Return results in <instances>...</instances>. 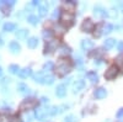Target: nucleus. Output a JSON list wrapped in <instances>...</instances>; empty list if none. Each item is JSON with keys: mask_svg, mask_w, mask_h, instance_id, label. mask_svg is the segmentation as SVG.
<instances>
[{"mask_svg": "<svg viewBox=\"0 0 123 122\" xmlns=\"http://www.w3.org/2000/svg\"><path fill=\"white\" fill-rule=\"evenodd\" d=\"M70 68H71V63H70V60L68 58H60L58 60V63L55 65V72L60 77H63L67 73L70 72Z\"/></svg>", "mask_w": 123, "mask_h": 122, "instance_id": "1", "label": "nucleus"}, {"mask_svg": "<svg viewBox=\"0 0 123 122\" xmlns=\"http://www.w3.org/2000/svg\"><path fill=\"white\" fill-rule=\"evenodd\" d=\"M74 22V14L69 11H63L60 15V24L64 27H70Z\"/></svg>", "mask_w": 123, "mask_h": 122, "instance_id": "2", "label": "nucleus"}, {"mask_svg": "<svg viewBox=\"0 0 123 122\" xmlns=\"http://www.w3.org/2000/svg\"><path fill=\"white\" fill-rule=\"evenodd\" d=\"M37 106V99L30 97V99H25L21 104H20V110L21 111H28L31 109H35Z\"/></svg>", "mask_w": 123, "mask_h": 122, "instance_id": "3", "label": "nucleus"}, {"mask_svg": "<svg viewBox=\"0 0 123 122\" xmlns=\"http://www.w3.org/2000/svg\"><path fill=\"white\" fill-rule=\"evenodd\" d=\"M80 28H81V31H83V32L91 33V32L95 30V24L92 22L91 19H85L84 21H83V24H81Z\"/></svg>", "mask_w": 123, "mask_h": 122, "instance_id": "4", "label": "nucleus"}, {"mask_svg": "<svg viewBox=\"0 0 123 122\" xmlns=\"http://www.w3.org/2000/svg\"><path fill=\"white\" fill-rule=\"evenodd\" d=\"M117 75H118V67H117L116 64L108 67V69L106 70V73H105V78H106L107 80H112V79H115Z\"/></svg>", "mask_w": 123, "mask_h": 122, "instance_id": "5", "label": "nucleus"}, {"mask_svg": "<svg viewBox=\"0 0 123 122\" xmlns=\"http://www.w3.org/2000/svg\"><path fill=\"white\" fill-rule=\"evenodd\" d=\"M47 115H48V111L44 110L43 107H37L35 110V116L37 120H44Z\"/></svg>", "mask_w": 123, "mask_h": 122, "instance_id": "6", "label": "nucleus"}, {"mask_svg": "<svg viewBox=\"0 0 123 122\" xmlns=\"http://www.w3.org/2000/svg\"><path fill=\"white\" fill-rule=\"evenodd\" d=\"M55 47H57V42H54V41H47L46 46H44V54L52 53L53 51H55Z\"/></svg>", "mask_w": 123, "mask_h": 122, "instance_id": "7", "label": "nucleus"}, {"mask_svg": "<svg viewBox=\"0 0 123 122\" xmlns=\"http://www.w3.org/2000/svg\"><path fill=\"white\" fill-rule=\"evenodd\" d=\"M94 14H95L96 16H101V17H105V16H107V15H108L107 10H106L105 7L100 6V5H97V6H95V7H94Z\"/></svg>", "mask_w": 123, "mask_h": 122, "instance_id": "8", "label": "nucleus"}, {"mask_svg": "<svg viewBox=\"0 0 123 122\" xmlns=\"http://www.w3.org/2000/svg\"><path fill=\"white\" fill-rule=\"evenodd\" d=\"M55 95H57L58 97H64V96L67 95V88H65L64 84H59V85L57 86V89H55Z\"/></svg>", "mask_w": 123, "mask_h": 122, "instance_id": "9", "label": "nucleus"}, {"mask_svg": "<svg viewBox=\"0 0 123 122\" xmlns=\"http://www.w3.org/2000/svg\"><path fill=\"white\" fill-rule=\"evenodd\" d=\"M81 48H83L84 51H90L94 48V42H92L91 39H83L81 41V43H80Z\"/></svg>", "mask_w": 123, "mask_h": 122, "instance_id": "10", "label": "nucleus"}, {"mask_svg": "<svg viewBox=\"0 0 123 122\" xmlns=\"http://www.w3.org/2000/svg\"><path fill=\"white\" fill-rule=\"evenodd\" d=\"M94 95H95V97H96V99L101 100V99H105V97H106L107 91H106V89H105V88H98V89H96V90H95Z\"/></svg>", "mask_w": 123, "mask_h": 122, "instance_id": "11", "label": "nucleus"}, {"mask_svg": "<svg viewBox=\"0 0 123 122\" xmlns=\"http://www.w3.org/2000/svg\"><path fill=\"white\" fill-rule=\"evenodd\" d=\"M84 88H85V81L84 80H76L74 83V86H73L74 93H79V91H81Z\"/></svg>", "mask_w": 123, "mask_h": 122, "instance_id": "12", "label": "nucleus"}, {"mask_svg": "<svg viewBox=\"0 0 123 122\" xmlns=\"http://www.w3.org/2000/svg\"><path fill=\"white\" fill-rule=\"evenodd\" d=\"M31 75H32V70H31L30 68H24V69H21L18 72V77L22 78V79H26V78H28Z\"/></svg>", "mask_w": 123, "mask_h": 122, "instance_id": "13", "label": "nucleus"}, {"mask_svg": "<svg viewBox=\"0 0 123 122\" xmlns=\"http://www.w3.org/2000/svg\"><path fill=\"white\" fill-rule=\"evenodd\" d=\"M17 91L20 94H22V95H26V94L30 93V88L26 84H24V83H20V84H17Z\"/></svg>", "mask_w": 123, "mask_h": 122, "instance_id": "14", "label": "nucleus"}, {"mask_svg": "<svg viewBox=\"0 0 123 122\" xmlns=\"http://www.w3.org/2000/svg\"><path fill=\"white\" fill-rule=\"evenodd\" d=\"M9 47H10V51H11L12 53H18L20 49H21V47H20V45L16 41H11V42L9 43Z\"/></svg>", "mask_w": 123, "mask_h": 122, "instance_id": "15", "label": "nucleus"}, {"mask_svg": "<svg viewBox=\"0 0 123 122\" xmlns=\"http://www.w3.org/2000/svg\"><path fill=\"white\" fill-rule=\"evenodd\" d=\"M28 35V30H25V28H21L18 30V31H16V37L17 39H25Z\"/></svg>", "mask_w": 123, "mask_h": 122, "instance_id": "16", "label": "nucleus"}, {"mask_svg": "<svg viewBox=\"0 0 123 122\" xmlns=\"http://www.w3.org/2000/svg\"><path fill=\"white\" fill-rule=\"evenodd\" d=\"M37 45H38V38L37 37H30L28 39H27V46L30 47V48H36L37 47Z\"/></svg>", "mask_w": 123, "mask_h": 122, "instance_id": "17", "label": "nucleus"}, {"mask_svg": "<svg viewBox=\"0 0 123 122\" xmlns=\"http://www.w3.org/2000/svg\"><path fill=\"white\" fill-rule=\"evenodd\" d=\"M15 28H16V25H15L14 22H6V24H4V26H3V30H4V31H6V32L15 31Z\"/></svg>", "mask_w": 123, "mask_h": 122, "instance_id": "18", "label": "nucleus"}, {"mask_svg": "<svg viewBox=\"0 0 123 122\" xmlns=\"http://www.w3.org/2000/svg\"><path fill=\"white\" fill-rule=\"evenodd\" d=\"M115 45H116V39H113V38H107V39L105 41V43H104V46H105V48H106V49H111V48H113V47H115Z\"/></svg>", "mask_w": 123, "mask_h": 122, "instance_id": "19", "label": "nucleus"}, {"mask_svg": "<svg viewBox=\"0 0 123 122\" xmlns=\"http://www.w3.org/2000/svg\"><path fill=\"white\" fill-rule=\"evenodd\" d=\"M87 78H89V80L92 81V83H97L98 81V75H97L96 72H89L87 73Z\"/></svg>", "mask_w": 123, "mask_h": 122, "instance_id": "20", "label": "nucleus"}, {"mask_svg": "<svg viewBox=\"0 0 123 122\" xmlns=\"http://www.w3.org/2000/svg\"><path fill=\"white\" fill-rule=\"evenodd\" d=\"M33 79H35V81H37V83H43L44 74H43L42 72H38V73L33 74Z\"/></svg>", "mask_w": 123, "mask_h": 122, "instance_id": "21", "label": "nucleus"}, {"mask_svg": "<svg viewBox=\"0 0 123 122\" xmlns=\"http://www.w3.org/2000/svg\"><path fill=\"white\" fill-rule=\"evenodd\" d=\"M20 70H21V69L18 68L17 64H11V65H9V72L11 73V74H17Z\"/></svg>", "mask_w": 123, "mask_h": 122, "instance_id": "22", "label": "nucleus"}, {"mask_svg": "<svg viewBox=\"0 0 123 122\" xmlns=\"http://www.w3.org/2000/svg\"><path fill=\"white\" fill-rule=\"evenodd\" d=\"M38 11H39V16H41V17H44V16L47 15V13H48V6H46V5L39 6Z\"/></svg>", "mask_w": 123, "mask_h": 122, "instance_id": "23", "label": "nucleus"}, {"mask_svg": "<svg viewBox=\"0 0 123 122\" xmlns=\"http://www.w3.org/2000/svg\"><path fill=\"white\" fill-rule=\"evenodd\" d=\"M54 83V77L52 75H44V79H43V84H47V85H50Z\"/></svg>", "mask_w": 123, "mask_h": 122, "instance_id": "24", "label": "nucleus"}, {"mask_svg": "<svg viewBox=\"0 0 123 122\" xmlns=\"http://www.w3.org/2000/svg\"><path fill=\"white\" fill-rule=\"evenodd\" d=\"M27 21L31 24V25H37L38 24V17L36 15H30L27 17Z\"/></svg>", "mask_w": 123, "mask_h": 122, "instance_id": "25", "label": "nucleus"}, {"mask_svg": "<svg viewBox=\"0 0 123 122\" xmlns=\"http://www.w3.org/2000/svg\"><path fill=\"white\" fill-rule=\"evenodd\" d=\"M42 36H43V38H46L47 41H50V38H52V36H53V32L49 31V30H44V31L42 32Z\"/></svg>", "mask_w": 123, "mask_h": 122, "instance_id": "26", "label": "nucleus"}, {"mask_svg": "<svg viewBox=\"0 0 123 122\" xmlns=\"http://www.w3.org/2000/svg\"><path fill=\"white\" fill-rule=\"evenodd\" d=\"M57 114H59V107L57 106H52L48 110V115H57Z\"/></svg>", "mask_w": 123, "mask_h": 122, "instance_id": "27", "label": "nucleus"}, {"mask_svg": "<svg viewBox=\"0 0 123 122\" xmlns=\"http://www.w3.org/2000/svg\"><path fill=\"white\" fill-rule=\"evenodd\" d=\"M78 121V118H76V116H74V115H68L65 118H64V122H76Z\"/></svg>", "mask_w": 123, "mask_h": 122, "instance_id": "28", "label": "nucleus"}, {"mask_svg": "<svg viewBox=\"0 0 123 122\" xmlns=\"http://www.w3.org/2000/svg\"><path fill=\"white\" fill-rule=\"evenodd\" d=\"M0 9H1V11H3L4 15H9V14H10V7H9V5H7L6 3H5V5H3Z\"/></svg>", "mask_w": 123, "mask_h": 122, "instance_id": "29", "label": "nucleus"}, {"mask_svg": "<svg viewBox=\"0 0 123 122\" xmlns=\"http://www.w3.org/2000/svg\"><path fill=\"white\" fill-rule=\"evenodd\" d=\"M54 68V64L52 62H47L44 65H43V70H52Z\"/></svg>", "mask_w": 123, "mask_h": 122, "instance_id": "30", "label": "nucleus"}, {"mask_svg": "<svg viewBox=\"0 0 123 122\" xmlns=\"http://www.w3.org/2000/svg\"><path fill=\"white\" fill-rule=\"evenodd\" d=\"M70 53V48L69 47H65V46H63L60 48V54H69Z\"/></svg>", "mask_w": 123, "mask_h": 122, "instance_id": "31", "label": "nucleus"}, {"mask_svg": "<svg viewBox=\"0 0 123 122\" xmlns=\"http://www.w3.org/2000/svg\"><path fill=\"white\" fill-rule=\"evenodd\" d=\"M18 120H20V117L17 115H14V116H11L9 118V122H20Z\"/></svg>", "mask_w": 123, "mask_h": 122, "instance_id": "32", "label": "nucleus"}, {"mask_svg": "<svg viewBox=\"0 0 123 122\" xmlns=\"http://www.w3.org/2000/svg\"><path fill=\"white\" fill-rule=\"evenodd\" d=\"M59 13H60V9H55L54 13H53V15H52V17H53V19H57V17L59 16Z\"/></svg>", "mask_w": 123, "mask_h": 122, "instance_id": "33", "label": "nucleus"}, {"mask_svg": "<svg viewBox=\"0 0 123 122\" xmlns=\"http://www.w3.org/2000/svg\"><path fill=\"white\" fill-rule=\"evenodd\" d=\"M117 117H118V118L123 117V109H119V111L117 112Z\"/></svg>", "mask_w": 123, "mask_h": 122, "instance_id": "34", "label": "nucleus"}, {"mask_svg": "<svg viewBox=\"0 0 123 122\" xmlns=\"http://www.w3.org/2000/svg\"><path fill=\"white\" fill-rule=\"evenodd\" d=\"M117 47H118V51H123V42H118V45H117Z\"/></svg>", "mask_w": 123, "mask_h": 122, "instance_id": "35", "label": "nucleus"}, {"mask_svg": "<svg viewBox=\"0 0 123 122\" xmlns=\"http://www.w3.org/2000/svg\"><path fill=\"white\" fill-rule=\"evenodd\" d=\"M101 63H102V59H96L95 60V64H97V65H100Z\"/></svg>", "mask_w": 123, "mask_h": 122, "instance_id": "36", "label": "nucleus"}, {"mask_svg": "<svg viewBox=\"0 0 123 122\" xmlns=\"http://www.w3.org/2000/svg\"><path fill=\"white\" fill-rule=\"evenodd\" d=\"M3 83H10V79L9 78H4L3 79Z\"/></svg>", "mask_w": 123, "mask_h": 122, "instance_id": "37", "label": "nucleus"}, {"mask_svg": "<svg viewBox=\"0 0 123 122\" xmlns=\"http://www.w3.org/2000/svg\"><path fill=\"white\" fill-rule=\"evenodd\" d=\"M41 100H42V103H48V99H47V97H44V96H43L42 99H41Z\"/></svg>", "mask_w": 123, "mask_h": 122, "instance_id": "38", "label": "nucleus"}, {"mask_svg": "<svg viewBox=\"0 0 123 122\" xmlns=\"http://www.w3.org/2000/svg\"><path fill=\"white\" fill-rule=\"evenodd\" d=\"M32 4H33V5H38V4H39V1H37V0H33Z\"/></svg>", "mask_w": 123, "mask_h": 122, "instance_id": "39", "label": "nucleus"}, {"mask_svg": "<svg viewBox=\"0 0 123 122\" xmlns=\"http://www.w3.org/2000/svg\"><path fill=\"white\" fill-rule=\"evenodd\" d=\"M121 10H122V13H123V3H121Z\"/></svg>", "mask_w": 123, "mask_h": 122, "instance_id": "40", "label": "nucleus"}, {"mask_svg": "<svg viewBox=\"0 0 123 122\" xmlns=\"http://www.w3.org/2000/svg\"><path fill=\"white\" fill-rule=\"evenodd\" d=\"M3 74V69H1V67H0V75Z\"/></svg>", "mask_w": 123, "mask_h": 122, "instance_id": "41", "label": "nucleus"}, {"mask_svg": "<svg viewBox=\"0 0 123 122\" xmlns=\"http://www.w3.org/2000/svg\"><path fill=\"white\" fill-rule=\"evenodd\" d=\"M121 122H123V120H122V121H121Z\"/></svg>", "mask_w": 123, "mask_h": 122, "instance_id": "42", "label": "nucleus"}, {"mask_svg": "<svg viewBox=\"0 0 123 122\" xmlns=\"http://www.w3.org/2000/svg\"><path fill=\"white\" fill-rule=\"evenodd\" d=\"M0 122H1V120H0Z\"/></svg>", "mask_w": 123, "mask_h": 122, "instance_id": "43", "label": "nucleus"}]
</instances>
